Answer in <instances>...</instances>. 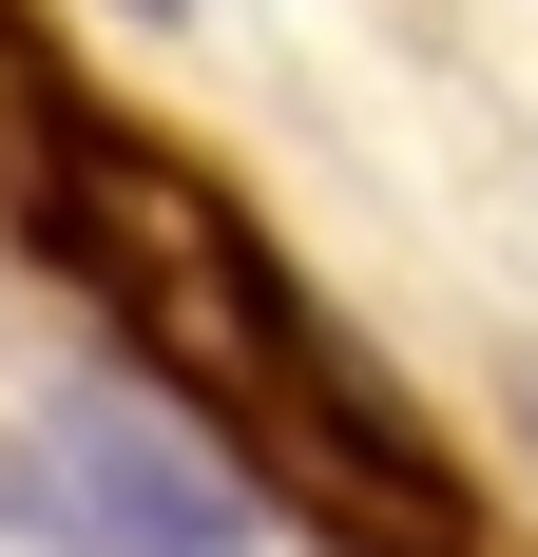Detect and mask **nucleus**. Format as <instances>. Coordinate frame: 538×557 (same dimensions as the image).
<instances>
[{"label": "nucleus", "mask_w": 538, "mask_h": 557, "mask_svg": "<svg viewBox=\"0 0 538 557\" xmlns=\"http://www.w3.org/2000/svg\"><path fill=\"white\" fill-rule=\"evenodd\" d=\"M0 519L39 557H250V481H231L155 385H58L0 443Z\"/></svg>", "instance_id": "obj_1"}, {"label": "nucleus", "mask_w": 538, "mask_h": 557, "mask_svg": "<svg viewBox=\"0 0 538 557\" xmlns=\"http://www.w3.org/2000/svg\"><path fill=\"white\" fill-rule=\"evenodd\" d=\"M77 154H97V135H77V97H58L39 39L0 20V193H20V212H58V193H77Z\"/></svg>", "instance_id": "obj_2"}, {"label": "nucleus", "mask_w": 538, "mask_h": 557, "mask_svg": "<svg viewBox=\"0 0 538 557\" xmlns=\"http://www.w3.org/2000/svg\"><path fill=\"white\" fill-rule=\"evenodd\" d=\"M115 20H193V0H115Z\"/></svg>", "instance_id": "obj_3"}, {"label": "nucleus", "mask_w": 538, "mask_h": 557, "mask_svg": "<svg viewBox=\"0 0 538 557\" xmlns=\"http://www.w3.org/2000/svg\"><path fill=\"white\" fill-rule=\"evenodd\" d=\"M519 443H538V385H519Z\"/></svg>", "instance_id": "obj_4"}]
</instances>
